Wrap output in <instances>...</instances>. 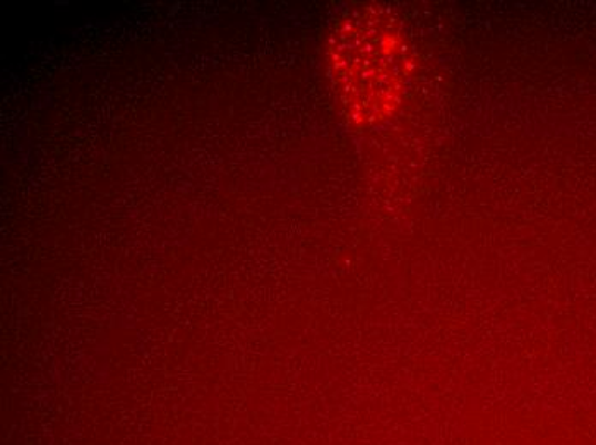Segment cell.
<instances>
[{"mask_svg":"<svg viewBox=\"0 0 596 445\" xmlns=\"http://www.w3.org/2000/svg\"><path fill=\"white\" fill-rule=\"evenodd\" d=\"M357 49L338 50V77L347 83L343 91L350 103H376L382 110L397 93L407 62L400 37L393 24L379 23L378 33L369 34L366 46Z\"/></svg>","mask_w":596,"mask_h":445,"instance_id":"obj_1","label":"cell"}]
</instances>
